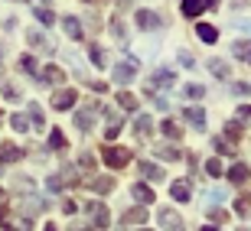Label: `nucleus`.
<instances>
[{
    "mask_svg": "<svg viewBox=\"0 0 251 231\" xmlns=\"http://www.w3.org/2000/svg\"><path fill=\"white\" fill-rule=\"evenodd\" d=\"M144 218H147V212H144V208H130V212L124 215V222H144Z\"/></svg>",
    "mask_w": 251,
    "mask_h": 231,
    "instance_id": "34",
    "label": "nucleus"
},
{
    "mask_svg": "<svg viewBox=\"0 0 251 231\" xmlns=\"http://www.w3.org/2000/svg\"><path fill=\"white\" fill-rule=\"evenodd\" d=\"M62 29H65V36H69V39H82L85 36V26H82V20H78V17H65Z\"/></svg>",
    "mask_w": 251,
    "mask_h": 231,
    "instance_id": "5",
    "label": "nucleus"
},
{
    "mask_svg": "<svg viewBox=\"0 0 251 231\" xmlns=\"http://www.w3.org/2000/svg\"><path fill=\"white\" fill-rule=\"evenodd\" d=\"M88 208L95 212V225H98V228H108V222H111V215H108V208H101L98 202H92Z\"/></svg>",
    "mask_w": 251,
    "mask_h": 231,
    "instance_id": "16",
    "label": "nucleus"
},
{
    "mask_svg": "<svg viewBox=\"0 0 251 231\" xmlns=\"http://www.w3.org/2000/svg\"><path fill=\"white\" fill-rule=\"evenodd\" d=\"M167 88V85H173V72H170V69H157V72H153V78H150V88Z\"/></svg>",
    "mask_w": 251,
    "mask_h": 231,
    "instance_id": "12",
    "label": "nucleus"
},
{
    "mask_svg": "<svg viewBox=\"0 0 251 231\" xmlns=\"http://www.w3.org/2000/svg\"><path fill=\"white\" fill-rule=\"evenodd\" d=\"M88 56H92V62L98 65V69H108V59H104V49L101 46H88Z\"/></svg>",
    "mask_w": 251,
    "mask_h": 231,
    "instance_id": "22",
    "label": "nucleus"
},
{
    "mask_svg": "<svg viewBox=\"0 0 251 231\" xmlns=\"http://www.w3.org/2000/svg\"><path fill=\"white\" fill-rule=\"evenodd\" d=\"M228 179H232L235 185H242L245 179H248V166H245V163H235V166L228 169Z\"/></svg>",
    "mask_w": 251,
    "mask_h": 231,
    "instance_id": "17",
    "label": "nucleus"
},
{
    "mask_svg": "<svg viewBox=\"0 0 251 231\" xmlns=\"http://www.w3.org/2000/svg\"><path fill=\"white\" fill-rule=\"evenodd\" d=\"M33 17H36L39 23H43V26H56V17H52V13H49L46 7H36V10H33Z\"/></svg>",
    "mask_w": 251,
    "mask_h": 231,
    "instance_id": "24",
    "label": "nucleus"
},
{
    "mask_svg": "<svg viewBox=\"0 0 251 231\" xmlns=\"http://www.w3.org/2000/svg\"><path fill=\"white\" fill-rule=\"evenodd\" d=\"M232 7L238 10V7H251V0H232Z\"/></svg>",
    "mask_w": 251,
    "mask_h": 231,
    "instance_id": "45",
    "label": "nucleus"
},
{
    "mask_svg": "<svg viewBox=\"0 0 251 231\" xmlns=\"http://www.w3.org/2000/svg\"><path fill=\"white\" fill-rule=\"evenodd\" d=\"M3 94H7L10 101H17V88H13V85H3Z\"/></svg>",
    "mask_w": 251,
    "mask_h": 231,
    "instance_id": "40",
    "label": "nucleus"
},
{
    "mask_svg": "<svg viewBox=\"0 0 251 231\" xmlns=\"http://www.w3.org/2000/svg\"><path fill=\"white\" fill-rule=\"evenodd\" d=\"M26 43H29V46H36V49H46V52L52 49V46H46V39H43V33H36V29H29V33H26Z\"/></svg>",
    "mask_w": 251,
    "mask_h": 231,
    "instance_id": "25",
    "label": "nucleus"
},
{
    "mask_svg": "<svg viewBox=\"0 0 251 231\" xmlns=\"http://www.w3.org/2000/svg\"><path fill=\"white\" fill-rule=\"evenodd\" d=\"M196 33H199V39H202V43H209V46H215V39H219V29L209 26V23H199V26H196Z\"/></svg>",
    "mask_w": 251,
    "mask_h": 231,
    "instance_id": "13",
    "label": "nucleus"
},
{
    "mask_svg": "<svg viewBox=\"0 0 251 231\" xmlns=\"http://www.w3.org/2000/svg\"><path fill=\"white\" fill-rule=\"evenodd\" d=\"M20 69L33 75V72H36V59H33V56H23V59H20Z\"/></svg>",
    "mask_w": 251,
    "mask_h": 231,
    "instance_id": "35",
    "label": "nucleus"
},
{
    "mask_svg": "<svg viewBox=\"0 0 251 231\" xmlns=\"http://www.w3.org/2000/svg\"><path fill=\"white\" fill-rule=\"evenodd\" d=\"M235 29H242L245 36H251V17L248 20H235Z\"/></svg>",
    "mask_w": 251,
    "mask_h": 231,
    "instance_id": "38",
    "label": "nucleus"
},
{
    "mask_svg": "<svg viewBox=\"0 0 251 231\" xmlns=\"http://www.w3.org/2000/svg\"><path fill=\"white\" fill-rule=\"evenodd\" d=\"M85 3H95V0H85Z\"/></svg>",
    "mask_w": 251,
    "mask_h": 231,
    "instance_id": "49",
    "label": "nucleus"
},
{
    "mask_svg": "<svg viewBox=\"0 0 251 231\" xmlns=\"http://www.w3.org/2000/svg\"><path fill=\"white\" fill-rule=\"evenodd\" d=\"M179 62H183V65L189 69V65H193V56H189V52H179Z\"/></svg>",
    "mask_w": 251,
    "mask_h": 231,
    "instance_id": "44",
    "label": "nucleus"
},
{
    "mask_svg": "<svg viewBox=\"0 0 251 231\" xmlns=\"http://www.w3.org/2000/svg\"><path fill=\"white\" fill-rule=\"evenodd\" d=\"M137 169H140L144 179H150V183H160V179H163V169H160L157 163H137Z\"/></svg>",
    "mask_w": 251,
    "mask_h": 231,
    "instance_id": "9",
    "label": "nucleus"
},
{
    "mask_svg": "<svg viewBox=\"0 0 251 231\" xmlns=\"http://www.w3.org/2000/svg\"><path fill=\"white\" fill-rule=\"evenodd\" d=\"M183 94H186V98H202L205 88H202V85H186V88H183Z\"/></svg>",
    "mask_w": 251,
    "mask_h": 231,
    "instance_id": "32",
    "label": "nucleus"
},
{
    "mask_svg": "<svg viewBox=\"0 0 251 231\" xmlns=\"http://www.w3.org/2000/svg\"><path fill=\"white\" fill-rule=\"evenodd\" d=\"M134 75H137V59H134V62L127 59V62H118V65H114V75H111V78L118 85H130V82H134Z\"/></svg>",
    "mask_w": 251,
    "mask_h": 231,
    "instance_id": "2",
    "label": "nucleus"
},
{
    "mask_svg": "<svg viewBox=\"0 0 251 231\" xmlns=\"http://www.w3.org/2000/svg\"><path fill=\"white\" fill-rule=\"evenodd\" d=\"M160 130H163V137H170V140H176L179 134H183V130H179L173 120H163V124H160Z\"/></svg>",
    "mask_w": 251,
    "mask_h": 231,
    "instance_id": "26",
    "label": "nucleus"
},
{
    "mask_svg": "<svg viewBox=\"0 0 251 231\" xmlns=\"http://www.w3.org/2000/svg\"><path fill=\"white\" fill-rule=\"evenodd\" d=\"M49 147H52V150H62V147H65L62 130H52V134H49Z\"/></svg>",
    "mask_w": 251,
    "mask_h": 231,
    "instance_id": "30",
    "label": "nucleus"
},
{
    "mask_svg": "<svg viewBox=\"0 0 251 231\" xmlns=\"http://www.w3.org/2000/svg\"><path fill=\"white\" fill-rule=\"evenodd\" d=\"M153 104H157L160 111H167V108H170V101H167V98H153Z\"/></svg>",
    "mask_w": 251,
    "mask_h": 231,
    "instance_id": "43",
    "label": "nucleus"
},
{
    "mask_svg": "<svg viewBox=\"0 0 251 231\" xmlns=\"http://www.w3.org/2000/svg\"><path fill=\"white\" fill-rule=\"evenodd\" d=\"M209 72H215V78H228V62L225 59H209Z\"/></svg>",
    "mask_w": 251,
    "mask_h": 231,
    "instance_id": "18",
    "label": "nucleus"
},
{
    "mask_svg": "<svg viewBox=\"0 0 251 231\" xmlns=\"http://www.w3.org/2000/svg\"><path fill=\"white\" fill-rule=\"evenodd\" d=\"M46 185H49V189H52V192H59V189H62V183H59V176H52V179H49Z\"/></svg>",
    "mask_w": 251,
    "mask_h": 231,
    "instance_id": "42",
    "label": "nucleus"
},
{
    "mask_svg": "<svg viewBox=\"0 0 251 231\" xmlns=\"http://www.w3.org/2000/svg\"><path fill=\"white\" fill-rule=\"evenodd\" d=\"M101 160H104V166L121 169V166H127V163H130V150H124V147H104Z\"/></svg>",
    "mask_w": 251,
    "mask_h": 231,
    "instance_id": "1",
    "label": "nucleus"
},
{
    "mask_svg": "<svg viewBox=\"0 0 251 231\" xmlns=\"http://www.w3.org/2000/svg\"><path fill=\"white\" fill-rule=\"evenodd\" d=\"M69 231H92V228H88V225H72Z\"/></svg>",
    "mask_w": 251,
    "mask_h": 231,
    "instance_id": "46",
    "label": "nucleus"
},
{
    "mask_svg": "<svg viewBox=\"0 0 251 231\" xmlns=\"http://www.w3.org/2000/svg\"><path fill=\"white\" fill-rule=\"evenodd\" d=\"M92 189H95V192H111V189H114V179H104V176H98V179L92 183Z\"/></svg>",
    "mask_w": 251,
    "mask_h": 231,
    "instance_id": "28",
    "label": "nucleus"
},
{
    "mask_svg": "<svg viewBox=\"0 0 251 231\" xmlns=\"http://www.w3.org/2000/svg\"><path fill=\"white\" fill-rule=\"evenodd\" d=\"M170 195H173L176 202H189L193 189H189V183H173V185H170Z\"/></svg>",
    "mask_w": 251,
    "mask_h": 231,
    "instance_id": "14",
    "label": "nucleus"
},
{
    "mask_svg": "<svg viewBox=\"0 0 251 231\" xmlns=\"http://www.w3.org/2000/svg\"><path fill=\"white\" fill-rule=\"evenodd\" d=\"M118 101H121V108H124V111H137V98H134V94L121 92V94H118Z\"/></svg>",
    "mask_w": 251,
    "mask_h": 231,
    "instance_id": "27",
    "label": "nucleus"
},
{
    "mask_svg": "<svg viewBox=\"0 0 251 231\" xmlns=\"http://www.w3.org/2000/svg\"><path fill=\"white\" fill-rule=\"evenodd\" d=\"M111 33H114L118 39H121V43L127 39V29H124V23H121V20H111Z\"/></svg>",
    "mask_w": 251,
    "mask_h": 231,
    "instance_id": "31",
    "label": "nucleus"
},
{
    "mask_svg": "<svg viewBox=\"0 0 251 231\" xmlns=\"http://www.w3.org/2000/svg\"><path fill=\"white\" fill-rule=\"evenodd\" d=\"M205 173L209 176H222V163H219V160H209V163H205Z\"/></svg>",
    "mask_w": 251,
    "mask_h": 231,
    "instance_id": "37",
    "label": "nucleus"
},
{
    "mask_svg": "<svg viewBox=\"0 0 251 231\" xmlns=\"http://www.w3.org/2000/svg\"><path fill=\"white\" fill-rule=\"evenodd\" d=\"M20 157H23V150H17L13 143H3L0 147V163H17Z\"/></svg>",
    "mask_w": 251,
    "mask_h": 231,
    "instance_id": "15",
    "label": "nucleus"
},
{
    "mask_svg": "<svg viewBox=\"0 0 251 231\" xmlns=\"http://www.w3.org/2000/svg\"><path fill=\"white\" fill-rule=\"evenodd\" d=\"M183 117H186L193 127H199V130L205 127V111H202V108H186V111H183Z\"/></svg>",
    "mask_w": 251,
    "mask_h": 231,
    "instance_id": "11",
    "label": "nucleus"
},
{
    "mask_svg": "<svg viewBox=\"0 0 251 231\" xmlns=\"http://www.w3.org/2000/svg\"><path fill=\"white\" fill-rule=\"evenodd\" d=\"M0 218H3V205H0Z\"/></svg>",
    "mask_w": 251,
    "mask_h": 231,
    "instance_id": "48",
    "label": "nucleus"
},
{
    "mask_svg": "<svg viewBox=\"0 0 251 231\" xmlns=\"http://www.w3.org/2000/svg\"><path fill=\"white\" fill-rule=\"evenodd\" d=\"M232 56H235V59H245V62H251V43H235V46H232Z\"/></svg>",
    "mask_w": 251,
    "mask_h": 231,
    "instance_id": "23",
    "label": "nucleus"
},
{
    "mask_svg": "<svg viewBox=\"0 0 251 231\" xmlns=\"http://www.w3.org/2000/svg\"><path fill=\"white\" fill-rule=\"evenodd\" d=\"M225 199V189H209V192H205V202L212 205V202H222Z\"/></svg>",
    "mask_w": 251,
    "mask_h": 231,
    "instance_id": "36",
    "label": "nucleus"
},
{
    "mask_svg": "<svg viewBox=\"0 0 251 231\" xmlns=\"http://www.w3.org/2000/svg\"><path fill=\"white\" fill-rule=\"evenodd\" d=\"M157 157H163V160H179V150L176 147H160Z\"/></svg>",
    "mask_w": 251,
    "mask_h": 231,
    "instance_id": "33",
    "label": "nucleus"
},
{
    "mask_svg": "<svg viewBox=\"0 0 251 231\" xmlns=\"http://www.w3.org/2000/svg\"><path fill=\"white\" fill-rule=\"evenodd\" d=\"M160 228L163 231H183V218L173 208H160Z\"/></svg>",
    "mask_w": 251,
    "mask_h": 231,
    "instance_id": "4",
    "label": "nucleus"
},
{
    "mask_svg": "<svg viewBox=\"0 0 251 231\" xmlns=\"http://www.w3.org/2000/svg\"><path fill=\"white\" fill-rule=\"evenodd\" d=\"M29 117H33V124H36V127H43V108H39L36 101H29Z\"/></svg>",
    "mask_w": 251,
    "mask_h": 231,
    "instance_id": "29",
    "label": "nucleus"
},
{
    "mask_svg": "<svg viewBox=\"0 0 251 231\" xmlns=\"http://www.w3.org/2000/svg\"><path fill=\"white\" fill-rule=\"evenodd\" d=\"M134 23H137V29L150 33V29H157L163 20H160V13H153V10H137V13H134Z\"/></svg>",
    "mask_w": 251,
    "mask_h": 231,
    "instance_id": "3",
    "label": "nucleus"
},
{
    "mask_svg": "<svg viewBox=\"0 0 251 231\" xmlns=\"http://www.w3.org/2000/svg\"><path fill=\"white\" fill-rule=\"evenodd\" d=\"M75 101H78V98H75V92H65V88L52 94V108H56V111H69Z\"/></svg>",
    "mask_w": 251,
    "mask_h": 231,
    "instance_id": "6",
    "label": "nucleus"
},
{
    "mask_svg": "<svg viewBox=\"0 0 251 231\" xmlns=\"http://www.w3.org/2000/svg\"><path fill=\"white\" fill-rule=\"evenodd\" d=\"M10 127L17 130V134H26V130H33V127H29V117H26V114H13V117H10Z\"/></svg>",
    "mask_w": 251,
    "mask_h": 231,
    "instance_id": "20",
    "label": "nucleus"
},
{
    "mask_svg": "<svg viewBox=\"0 0 251 231\" xmlns=\"http://www.w3.org/2000/svg\"><path fill=\"white\" fill-rule=\"evenodd\" d=\"M150 127H153V120H150L147 114H140V117L134 120V130H137V137H147V134H150Z\"/></svg>",
    "mask_w": 251,
    "mask_h": 231,
    "instance_id": "21",
    "label": "nucleus"
},
{
    "mask_svg": "<svg viewBox=\"0 0 251 231\" xmlns=\"http://www.w3.org/2000/svg\"><path fill=\"white\" fill-rule=\"evenodd\" d=\"M205 7H209L205 0H183V3H179V10H183V17H199V13H202Z\"/></svg>",
    "mask_w": 251,
    "mask_h": 231,
    "instance_id": "10",
    "label": "nucleus"
},
{
    "mask_svg": "<svg viewBox=\"0 0 251 231\" xmlns=\"http://www.w3.org/2000/svg\"><path fill=\"white\" fill-rule=\"evenodd\" d=\"M92 111H78V114H75V127H78V130H82V134H88V130H92Z\"/></svg>",
    "mask_w": 251,
    "mask_h": 231,
    "instance_id": "19",
    "label": "nucleus"
},
{
    "mask_svg": "<svg viewBox=\"0 0 251 231\" xmlns=\"http://www.w3.org/2000/svg\"><path fill=\"white\" fill-rule=\"evenodd\" d=\"M140 231H147V228H140Z\"/></svg>",
    "mask_w": 251,
    "mask_h": 231,
    "instance_id": "50",
    "label": "nucleus"
},
{
    "mask_svg": "<svg viewBox=\"0 0 251 231\" xmlns=\"http://www.w3.org/2000/svg\"><path fill=\"white\" fill-rule=\"evenodd\" d=\"M46 231H59V228H56V225H46Z\"/></svg>",
    "mask_w": 251,
    "mask_h": 231,
    "instance_id": "47",
    "label": "nucleus"
},
{
    "mask_svg": "<svg viewBox=\"0 0 251 231\" xmlns=\"http://www.w3.org/2000/svg\"><path fill=\"white\" fill-rule=\"evenodd\" d=\"M130 192H134V199H137V202H144V205H153V199H157V195H153V189H150L147 183H134V189H130Z\"/></svg>",
    "mask_w": 251,
    "mask_h": 231,
    "instance_id": "8",
    "label": "nucleus"
},
{
    "mask_svg": "<svg viewBox=\"0 0 251 231\" xmlns=\"http://www.w3.org/2000/svg\"><path fill=\"white\" fill-rule=\"evenodd\" d=\"M62 78H65V72L59 69V65H46L43 75H39V82H43V85H62Z\"/></svg>",
    "mask_w": 251,
    "mask_h": 231,
    "instance_id": "7",
    "label": "nucleus"
},
{
    "mask_svg": "<svg viewBox=\"0 0 251 231\" xmlns=\"http://www.w3.org/2000/svg\"><path fill=\"white\" fill-rule=\"evenodd\" d=\"M238 120L251 124V108H248V104H242V108H238Z\"/></svg>",
    "mask_w": 251,
    "mask_h": 231,
    "instance_id": "39",
    "label": "nucleus"
},
{
    "mask_svg": "<svg viewBox=\"0 0 251 231\" xmlns=\"http://www.w3.org/2000/svg\"><path fill=\"white\" fill-rule=\"evenodd\" d=\"M118 134H121V127H104V137H108V140H114Z\"/></svg>",
    "mask_w": 251,
    "mask_h": 231,
    "instance_id": "41",
    "label": "nucleus"
}]
</instances>
